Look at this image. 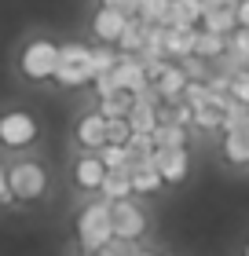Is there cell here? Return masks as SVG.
<instances>
[{
	"instance_id": "cell-29",
	"label": "cell",
	"mask_w": 249,
	"mask_h": 256,
	"mask_svg": "<svg viewBox=\"0 0 249 256\" xmlns=\"http://www.w3.org/2000/svg\"><path fill=\"white\" fill-rule=\"evenodd\" d=\"M227 48L234 52V55H242V59H249V26H238L227 37Z\"/></svg>"
},
{
	"instance_id": "cell-7",
	"label": "cell",
	"mask_w": 249,
	"mask_h": 256,
	"mask_svg": "<svg viewBox=\"0 0 249 256\" xmlns=\"http://www.w3.org/2000/svg\"><path fill=\"white\" fill-rule=\"evenodd\" d=\"M114 80H117V88H125V92H143L150 84V77H147V66L139 55H121L114 66Z\"/></svg>"
},
{
	"instance_id": "cell-38",
	"label": "cell",
	"mask_w": 249,
	"mask_h": 256,
	"mask_svg": "<svg viewBox=\"0 0 249 256\" xmlns=\"http://www.w3.org/2000/svg\"><path fill=\"white\" fill-rule=\"evenodd\" d=\"M136 256H158V252H136Z\"/></svg>"
},
{
	"instance_id": "cell-13",
	"label": "cell",
	"mask_w": 249,
	"mask_h": 256,
	"mask_svg": "<svg viewBox=\"0 0 249 256\" xmlns=\"http://www.w3.org/2000/svg\"><path fill=\"white\" fill-rule=\"evenodd\" d=\"M161 92V99L165 102H176V99H183V88H187V74H183V66H169L165 74L154 80Z\"/></svg>"
},
{
	"instance_id": "cell-25",
	"label": "cell",
	"mask_w": 249,
	"mask_h": 256,
	"mask_svg": "<svg viewBox=\"0 0 249 256\" xmlns=\"http://www.w3.org/2000/svg\"><path fill=\"white\" fill-rule=\"evenodd\" d=\"M194 124L198 128H223V106L220 102H205L194 110Z\"/></svg>"
},
{
	"instance_id": "cell-4",
	"label": "cell",
	"mask_w": 249,
	"mask_h": 256,
	"mask_svg": "<svg viewBox=\"0 0 249 256\" xmlns=\"http://www.w3.org/2000/svg\"><path fill=\"white\" fill-rule=\"evenodd\" d=\"M8 187H11V194H15V198H22V202H33V198L44 194V187H48V176H44L41 165H33V161H22V165L11 168Z\"/></svg>"
},
{
	"instance_id": "cell-6",
	"label": "cell",
	"mask_w": 249,
	"mask_h": 256,
	"mask_svg": "<svg viewBox=\"0 0 249 256\" xmlns=\"http://www.w3.org/2000/svg\"><path fill=\"white\" fill-rule=\"evenodd\" d=\"M37 139V121L30 118V114H4L0 118V143L4 146H26Z\"/></svg>"
},
{
	"instance_id": "cell-14",
	"label": "cell",
	"mask_w": 249,
	"mask_h": 256,
	"mask_svg": "<svg viewBox=\"0 0 249 256\" xmlns=\"http://www.w3.org/2000/svg\"><path fill=\"white\" fill-rule=\"evenodd\" d=\"M132 106H136V92H125V88H117V92H110V96L99 99V114L103 118H128Z\"/></svg>"
},
{
	"instance_id": "cell-18",
	"label": "cell",
	"mask_w": 249,
	"mask_h": 256,
	"mask_svg": "<svg viewBox=\"0 0 249 256\" xmlns=\"http://www.w3.org/2000/svg\"><path fill=\"white\" fill-rule=\"evenodd\" d=\"M223 154H227V161H234V165H245V161H249V128H234V132H227V139H223Z\"/></svg>"
},
{
	"instance_id": "cell-34",
	"label": "cell",
	"mask_w": 249,
	"mask_h": 256,
	"mask_svg": "<svg viewBox=\"0 0 249 256\" xmlns=\"http://www.w3.org/2000/svg\"><path fill=\"white\" fill-rule=\"evenodd\" d=\"M238 26H249V0H238Z\"/></svg>"
},
{
	"instance_id": "cell-16",
	"label": "cell",
	"mask_w": 249,
	"mask_h": 256,
	"mask_svg": "<svg viewBox=\"0 0 249 256\" xmlns=\"http://www.w3.org/2000/svg\"><path fill=\"white\" fill-rule=\"evenodd\" d=\"M128 124H132V132H158V106L154 102H143L136 99V106L128 110Z\"/></svg>"
},
{
	"instance_id": "cell-10",
	"label": "cell",
	"mask_w": 249,
	"mask_h": 256,
	"mask_svg": "<svg viewBox=\"0 0 249 256\" xmlns=\"http://www.w3.org/2000/svg\"><path fill=\"white\" fill-rule=\"evenodd\" d=\"M201 22H205V30L223 33V37H227V33L238 30V8H231V4H205Z\"/></svg>"
},
{
	"instance_id": "cell-24",
	"label": "cell",
	"mask_w": 249,
	"mask_h": 256,
	"mask_svg": "<svg viewBox=\"0 0 249 256\" xmlns=\"http://www.w3.org/2000/svg\"><path fill=\"white\" fill-rule=\"evenodd\" d=\"M99 161L106 168H125L128 165V146L125 143H103L99 146Z\"/></svg>"
},
{
	"instance_id": "cell-17",
	"label": "cell",
	"mask_w": 249,
	"mask_h": 256,
	"mask_svg": "<svg viewBox=\"0 0 249 256\" xmlns=\"http://www.w3.org/2000/svg\"><path fill=\"white\" fill-rule=\"evenodd\" d=\"M147 30H150V22H143L139 15H132L117 44H121V48H125L128 55H139V52H143V44H147Z\"/></svg>"
},
{
	"instance_id": "cell-27",
	"label": "cell",
	"mask_w": 249,
	"mask_h": 256,
	"mask_svg": "<svg viewBox=\"0 0 249 256\" xmlns=\"http://www.w3.org/2000/svg\"><path fill=\"white\" fill-rule=\"evenodd\" d=\"M128 136H132L128 118H106V143H128Z\"/></svg>"
},
{
	"instance_id": "cell-8",
	"label": "cell",
	"mask_w": 249,
	"mask_h": 256,
	"mask_svg": "<svg viewBox=\"0 0 249 256\" xmlns=\"http://www.w3.org/2000/svg\"><path fill=\"white\" fill-rule=\"evenodd\" d=\"M154 165H158L165 183H180L187 176V150L183 146H158L154 150Z\"/></svg>"
},
{
	"instance_id": "cell-3",
	"label": "cell",
	"mask_w": 249,
	"mask_h": 256,
	"mask_svg": "<svg viewBox=\"0 0 249 256\" xmlns=\"http://www.w3.org/2000/svg\"><path fill=\"white\" fill-rule=\"evenodd\" d=\"M55 66H59V48L52 40H33L30 48L22 52V74L33 77V80L55 77Z\"/></svg>"
},
{
	"instance_id": "cell-36",
	"label": "cell",
	"mask_w": 249,
	"mask_h": 256,
	"mask_svg": "<svg viewBox=\"0 0 249 256\" xmlns=\"http://www.w3.org/2000/svg\"><path fill=\"white\" fill-rule=\"evenodd\" d=\"M205 4H231V8H238V0H205Z\"/></svg>"
},
{
	"instance_id": "cell-32",
	"label": "cell",
	"mask_w": 249,
	"mask_h": 256,
	"mask_svg": "<svg viewBox=\"0 0 249 256\" xmlns=\"http://www.w3.org/2000/svg\"><path fill=\"white\" fill-rule=\"evenodd\" d=\"M96 92H99V99H103V96H110V92H117L114 70H110V74H96Z\"/></svg>"
},
{
	"instance_id": "cell-28",
	"label": "cell",
	"mask_w": 249,
	"mask_h": 256,
	"mask_svg": "<svg viewBox=\"0 0 249 256\" xmlns=\"http://www.w3.org/2000/svg\"><path fill=\"white\" fill-rule=\"evenodd\" d=\"M205 62L209 59H201V55H183V74H187V80H209L212 70Z\"/></svg>"
},
{
	"instance_id": "cell-33",
	"label": "cell",
	"mask_w": 249,
	"mask_h": 256,
	"mask_svg": "<svg viewBox=\"0 0 249 256\" xmlns=\"http://www.w3.org/2000/svg\"><path fill=\"white\" fill-rule=\"evenodd\" d=\"M106 4L125 11V15H139V4H143V0H106Z\"/></svg>"
},
{
	"instance_id": "cell-31",
	"label": "cell",
	"mask_w": 249,
	"mask_h": 256,
	"mask_svg": "<svg viewBox=\"0 0 249 256\" xmlns=\"http://www.w3.org/2000/svg\"><path fill=\"white\" fill-rule=\"evenodd\" d=\"M231 96L238 102H249V70H242V74L231 77Z\"/></svg>"
},
{
	"instance_id": "cell-1",
	"label": "cell",
	"mask_w": 249,
	"mask_h": 256,
	"mask_svg": "<svg viewBox=\"0 0 249 256\" xmlns=\"http://www.w3.org/2000/svg\"><path fill=\"white\" fill-rule=\"evenodd\" d=\"M77 230H81V246H85L92 256H96L106 242L114 238V212H110V198L106 202L88 205L77 220Z\"/></svg>"
},
{
	"instance_id": "cell-22",
	"label": "cell",
	"mask_w": 249,
	"mask_h": 256,
	"mask_svg": "<svg viewBox=\"0 0 249 256\" xmlns=\"http://www.w3.org/2000/svg\"><path fill=\"white\" fill-rule=\"evenodd\" d=\"M154 143L158 146H187V128L172 124V121H161L158 132H154Z\"/></svg>"
},
{
	"instance_id": "cell-5",
	"label": "cell",
	"mask_w": 249,
	"mask_h": 256,
	"mask_svg": "<svg viewBox=\"0 0 249 256\" xmlns=\"http://www.w3.org/2000/svg\"><path fill=\"white\" fill-rule=\"evenodd\" d=\"M110 212H114V234H117V238H132V242H136V238L147 230V216L139 212L128 198L110 202Z\"/></svg>"
},
{
	"instance_id": "cell-11",
	"label": "cell",
	"mask_w": 249,
	"mask_h": 256,
	"mask_svg": "<svg viewBox=\"0 0 249 256\" xmlns=\"http://www.w3.org/2000/svg\"><path fill=\"white\" fill-rule=\"evenodd\" d=\"M194 40H198L194 26H165V52H169L172 59L194 55Z\"/></svg>"
},
{
	"instance_id": "cell-26",
	"label": "cell",
	"mask_w": 249,
	"mask_h": 256,
	"mask_svg": "<svg viewBox=\"0 0 249 256\" xmlns=\"http://www.w3.org/2000/svg\"><path fill=\"white\" fill-rule=\"evenodd\" d=\"M183 99H187V102H191V106L198 110V106H205V102H212V92H209V84H205V80H187Z\"/></svg>"
},
{
	"instance_id": "cell-9",
	"label": "cell",
	"mask_w": 249,
	"mask_h": 256,
	"mask_svg": "<svg viewBox=\"0 0 249 256\" xmlns=\"http://www.w3.org/2000/svg\"><path fill=\"white\" fill-rule=\"evenodd\" d=\"M128 18H132V15H125V11H117V8H110V4H103V8H99V15H96V22H92V30H96V37H99V40H121V33H125V26H128Z\"/></svg>"
},
{
	"instance_id": "cell-23",
	"label": "cell",
	"mask_w": 249,
	"mask_h": 256,
	"mask_svg": "<svg viewBox=\"0 0 249 256\" xmlns=\"http://www.w3.org/2000/svg\"><path fill=\"white\" fill-rule=\"evenodd\" d=\"M128 161H139V158H150L154 150H158V143H154V132H132L128 136Z\"/></svg>"
},
{
	"instance_id": "cell-19",
	"label": "cell",
	"mask_w": 249,
	"mask_h": 256,
	"mask_svg": "<svg viewBox=\"0 0 249 256\" xmlns=\"http://www.w3.org/2000/svg\"><path fill=\"white\" fill-rule=\"evenodd\" d=\"M103 176H106V165L99 161V154H96V158L77 161V183H81V187L96 190V187H103Z\"/></svg>"
},
{
	"instance_id": "cell-30",
	"label": "cell",
	"mask_w": 249,
	"mask_h": 256,
	"mask_svg": "<svg viewBox=\"0 0 249 256\" xmlns=\"http://www.w3.org/2000/svg\"><path fill=\"white\" fill-rule=\"evenodd\" d=\"M92 66H96V74H110V70L117 66V55L110 48H96L92 52Z\"/></svg>"
},
{
	"instance_id": "cell-35",
	"label": "cell",
	"mask_w": 249,
	"mask_h": 256,
	"mask_svg": "<svg viewBox=\"0 0 249 256\" xmlns=\"http://www.w3.org/2000/svg\"><path fill=\"white\" fill-rule=\"evenodd\" d=\"M4 198H11V187H8V176H4V168H0V202Z\"/></svg>"
},
{
	"instance_id": "cell-20",
	"label": "cell",
	"mask_w": 249,
	"mask_h": 256,
	"mask_svg": "<svg viewBox=\"0 0 249 256\" xmlns=\"http://www.w3.org/2000/svg\"><path fill=\"white\" fill-rule=\"evenodd\" d=\"M227 52V37L223 33H212V30H201L198 40H194V55H201V59H216V55Z\"/></svg>"
},
{
	"instance_id": "cell-2",
	"label": "cell",
	"mask_w": 249,
	"mask_h": 256,
	"mask_svg": "<svg viewBox=\"0 0 249 256\" xmlns=\"http://www.w3.org/2000/svg\"><path fill=\"white\" fill-rule=\"evenodd\" d=\"M55 80L66 88H77L85 80H96V66H92V52L81 44H66L59 48V66H55Z\"/></svg>"
},
{
	"instance_id": "cell-15",
	"label": "cell",
	"mask_w": 249,
	"mask_h": 256,
	"mask_svg": "<svg viewBox=\"0 0 249 256\" xmlns=\"http://www.w3.org/2000/svg\"><path fill=\"white\" fill-rule=\"evenodd\" d=\"M77 139H81L85 146L99 150V146L106 143V118H103V114H88V118L77 124Z\"/></svg>"
},
{
	"instance_id": "cell-37",
	"label": "cell",
	"mask_w": 249,
	"mask_h": 256,
	"mask_svg": "<svg viewBox=\"0 0 249 256\" xmlns=\"http://www.w3.org/2000/svg\"><path fill=\"white\" fill-rule=\"evenodd\" d=\"M96 256H117V252H110V249H99V252H96Z\"/></svg>"
},
{
	"instance_id": "cell-21",
	"label": "cell",
	"mask_w": 249,
	"mask_h": 256,
	"mask_svg": "<svg viewBox=\"0 0 249 256\" xmlns=\"http://www.w3.org/2000/svg\"><path fill=\"white\" fill-rule=\"evenodd\" d=\"M234 128H249V102H238L231 96V102L223 106V132H234Z\"/></svg>"
},
{
	"instance_id": "cell-39",
	"label": "cell",
	"mask_w": 249,
	"mask_h": 256,
	"mask_svg": "<svg viewBox=\"0 0 249 256\" xmlns=\"http://www.w3.org/2000/svg\"><path fill=\"white\" fill-rule=\"evenodd\" d=\"M245 70H249V59H245Z\"/></svg>"
},
{
	"instance_id": "cell-12",
	"label": "cell",
	"mask_w": 249,
	"mask_h": 256,
	"mask_svg": "<svg viewBox=\"0 0 249 256\" xmlns=\"http://www.w3.org/2000/svg\"><path fill=\"white\" fill-rule=\"evenodd\" d=\"M110 202H117V198H128L132 194V168H106V176H103V187H99Z\"/></svg>"
}]
</instances>
